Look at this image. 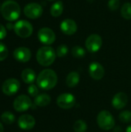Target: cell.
<instances>
[{
	"mask_svg": "<svg viewBox=\"0 0 131 132\" xmlns=\"http://www.w3.org/2000/svg\"><path fill=\"white\" fill-rule=\"evenodd\" d=\"M58 81L56 73L51 69H46L42 70L36 78L38 87L44 90H49L54 88Z\"/></svg>",
	"mask_w": 131,
	"mask_h": 132,
	"instance_id": "cell-1",
	"label": "cell"
},
{
	"mask_svg": "<svg viewBox=\"0 0 131 132\" xmlns=\"http://www.w3.org/2000/svg\"><path fill=\"white\" fill-rule=\"evenodd\" d=\"M1 13L2 17L9 22L17 20L21 14L19 5L13 0H7L1 5Z\"/></svg>",
	"mask_w": 131,
	"mask_h": 132,
	"instance_id": "cell-2",
	"label": "cell"
},
{
	"mask_svg": "<svg viewBox=\"0 0 131 132\" xmlns=\"http://www.w3.org/2000/svg\"><path fill=\"white\" fill-rule=\"evenodd\" d=\"M56 57L55 50L49 46H45L39 48L36 53L37 62L42 67H49L52 65Z\"/></svg>",
	"mask_w": 131,
	"mask_h": 132,
	"instance_id": "cell-3",
	"label": "cell"
},
{
	"mask_svg": "<svg viewBox=\"0 0 131 132\" xmlns=\"http://www.w3.org/2000/svg\"><path fill=\"white\" fill-rule=\"evenodd\" d=\"M97 122L99 128L103 131H110L115 126V119L108 111H100L97 115Z\"/></svg>",
	"mask_w": 131,
	"mask_h": 132,
	"instance_id": "cell-4",
	"label": "cell"
},
{
	"mask_svg": "<svg viewBox=\"0 0 131 132\" xmlns=\"http://www.w3.org/2000/svg\"><path fill=\"white\" fill-rule=\"evenodd\" d=\"M14 32L21 38L29 37L33 32L32 24L26 20H19L14 24Z\"/></svg>",
	"mask_w": 131,
	"mask_h": 132,
	"instance_id": "cell-5",
	"label": "cell"
},
{
	"mask_svg": "<svg viewBox=\"0 0 131 132\" xmlns=\"http://www.w3.org/2000/svg\"><path fill=\"white\" fill-rule=\"evenodd\" d=\"M56 104L62 109H71L76 104V97L70 93L61 94L56 99Z\"/></svg>",
	"mask_w": 131,
	"mask_h": 132,
	"instance_id": "cell-6",
	"label": "cell"
},
{
	"mask_svg": "<svg viewBox=\"0 0 131 132\" xmlns=\"http://www.w3.org/2000/svg\"><path fill=\"white\" fill-rule=\"evenodd\" d=\"M23 12L26 17L31 19H36L42 15L43 9L39 4L36 2H31L27 4L24 7Z\"/></svg>",
	"mask_w": 131,
	"mask_h": 132,
	"instance_id": "cell-7",
	"label": "cell"
},
{
	"mask_svg": "<svg viewBox=\"0 0 131 132\" xmlns=\"http://www.w3.org/2000/svg\"><path fill=\"white\" fill-rule=\"evenodd\" d=\"M103 40L100 35L91 34L87 37L85 42V46L86 50L90 53H96L100 50L102 46Z\"/></svg>",
	"mask_w": 131,
	"mask_h": 132,
	"instance_id": "cell-8",
	"label": "cell"
},
{
	"mask_svg": "<svg viewBox=\"0 0 131 132\" xmlns=\"http://www.w3.org/2000/svg\"><path fill=\"white\" fill-rule=\"evenodd\" d=\"M20 88V83L15 78H9L4 81L2 86L3 94L7 96H12L15 94Z\"/></svg>",
	"mask_w": 131,
	"mask_h": 132,
	"instance_id": "cell-9",
	"label": "cell"
},
{
	"mask_svg": "<svg viewBox=\"0 0 131 132\" xmlns=\"http://www.w3.org/2000/svg\"><path fill=\"white\" fill-rule=\"evenodd\" d=\"M32 104L31 99L25 94L18 96L13 102V108L18 112L27 111L32 107Z\"/></svg>",
	"mask_w": 131,
	"mask_h": 132,
	"instance_id": "cell-10",
	"label": "cell"
},
{
	"mask_svg": "<svg viewBox=\"0 0 131 132\" xmlns=\"http://www.w3.org/2000/svg\"><path fill=\"white\" fill-rule=\"evenodd\" d=\"M38 39L44 45L49 46L53 44L56 40L55 32L49 28L44 27L39 30Z\"/></svg>",
	"mask_w": 131,
	"mask_h": 132,
	"instance_id": "cell-11",
	"label": "cell"
},
{
	"mask_svg": "<svg viewBox=\"0 0 131 132\" xmlns=\"http://www.w3.org/2000/svg\"><path fill=\"white\" fill-rule=\"evenodd\" d=\"M89 74L93 80H100L105 75L104 67L98 62H93L89 66Z\"/></svg>",
	"mask_w": 131,
	"mask_h": 132,
	"instance_id": "cell-12",
	"label": "cell"
},
{
	"mask_svg": "<svg viewBox=\"0 0 131 132\" xmlns=\"http://www.w3.org/2000/svg\"><path fill=\"white\" fill-rule=\"evenodd\" d=\"M13 56L14 58L21 63H26L28 62L32 56L31 51L27 47H18L16 48L13 52Z\"/></svg>",
	"mask_w": 131,
	"mask_h": 132,
	"instance_id": "cell-13",
	"label": "cell"
},
{
	"mask_svg": "<svg viewBox=\"0 0 131 132\" xmlns=\"http://www.w3.org/2000/svg\"><path fill=\"white\" fill-rule=\"evenodd\" d=\"M60 29L65 35L72 36L77 31L76 22L71 19H66L60 24Z\"/></svg>",
	"mask_w": 131,
	"mask_h": 132,
	"instance_id": "cell-14",
	"label": "cell"
},
{
	"mask_svg": "<svg viewBox=\"0 0 131 132\" xmlns=\"http://www.w3.org/2000/svg\"><path fill=\"white\" fill-rule=\"evenodd\" d=\"M36 125L35 118L29 114H22L18 119V125L22 130H31Z\"/></svg>",
	"mask_w": 131,
	"mask_h": 132,
	"instance_id": "cell-15",
	"label": "cell"
},
{
	"mask_svg": "<svg viewBox=\"0 0 131 132\" xmlns=\"http://www.w3.org/2000/svg\"><path fill=\"white\" fill-rule=\"evenodd\" d=\"M128 102V97L124 92L116 94L112 99V105L117 110H121L125 108Z\"/></svg>",
	"mask_w": 131,
	"mask_h": 132,
	"instance_id": "cell-16",
	"label": "cell"
},
{
	"mask_svg": "<svg viewBox=\"0 0 131 132\" xmlns=\"http://www.w3.org/2000/svg\"><path fill=\"white\" fill-rule=\"evenodd\" d=\"M21 77H22V81L25 84H32L35 81V80L36 78V75L33 70H32L30 68H26L22 70V72L21 73Z\"/></svg>",
	"mask_w": 131,
	"mask_h": 132,
	"instance_id": "cell-17",
	"label": "cell"
},
{
	"mask_svg": "<svg viewBox=\"0 0 131 132\" xmlns=\"http://www.w3.org/2000/svg\"><path fill=\"white\" fill-rule=\"evenodd\" d=\"M80 74L76 71H72L67 75L66 79V83L67 87L73 88L78 85V84L80 83Z\"/></svg>",
	"mask_w": 131,
	"mask_h": 132,
	"instance_id": "cell-18",
	"label": "cell"
},
{
	"mask_svg": "<svg viewBox=\"0 0 131 132\" xmlns=\"http://www.w3.org/2000/svg\"><path fill=\"white\" fill-rule=\"evenodd\" d=\"M51 102V97L47 94H38L34 99V104L38 107H46L49 105Z\"/></svg>",
	"mask_w": 131,
	"mask_h": 132,
	"instance_id": "cell-19",
	"label": "cell"
},
{
	"mask_svg": "<svg viewBox=\"0 0 131 132\" xmlns=\"http://www.w3.org/2000/svg\"><path fill=\"white\" fill-rule=\"evenodd\" d=\"M63 12V3L61 1H56L50 8V14L53 17H59Z\"/></svg>",
	"mask_w": 131,
	"mask_h": 132,
	"instance_id": "cell-20",
	"label": "cell"
},
{
	"mask_svg": "<svg viewBox=\"0 0 131 132\" xmlns=\"http://www.w3.org/2000/svg\"><path fill=\"white\" fill-rule=\"evenodd\" d=\"M1 120L5 125H11V124H12L15 121V115L12 112H10V111H5V112H3L2 114V115H1Z\"/></svg>",
	"mask_w": 131,
	"mask_h": 132,
	"instance_id": "cell-21",
	"label": "cell"
},
{
	"mask_svg": "<svg viewBox=\"0 0 131 132\" xmlns=\"http://www.w3.org/2000/svg\"><path fill=\"white\" fill-rule=\"evenodd\" d=\"M73 130L75 132H86L87 130V124L83 120H77L73 125Z\"/></svg>",
	"mask_w": 131,
	"mask_h": 132,
	"instance_id": "cell-22",
	"label": "cell"
},
{
	"mask_svg": "<svg viewBox=\"0 0 131 132\" xmlns=\"http://www.w3.org/2000/svg\"><path fill=\"white\" fill-rule=\"evenodd\" d=\"M71 53H72L73 57L77 58V59H80V58H83L85 56L86 51L83 47L79 46H73L72 48Z\"/></svg>",
	"mask_w": 131,
	"mask_h": 132,
	"instance_id": "cell-23",
	"label": "cell"
},
{
	"mask_svg": "<svg viewBox=\"0 0 131 132\" xmlns=\"http://www.w3.org/2000/svg\"><path fill=\"white\" fill-rule=\"evenodd\" d=\"M121 15L125 19H131V3L126 2L121 8Z\"/></svg>",
	"mask_w": 131,
	"mask_h": 132,
	"instance_id": "cell-24",
	"label": "cell"
},
{
	"mask_svg": "<svg viewBox=\"0 0 131 132\" xmlns=\"http://www.w3.org/2000/svg\"><path fill=\"white\" fill-rule=\"evenodd\" d=\"M119 120L122 123H130L131 122V111H124L119 114Z\"/></svg>",
	"mask_w": 131,
	"mask_h": 132,
	"instance_id": "cell-25",
	"label": "cell"
},
{
	"mask_svg": "<svg viewBox=\"0 0 131 132\" xmlns=\"http://www.w3.org/2000/svg\"><path fill=\"white\" fill-rule=\"evenodd\" d=\"M56 56L58 57H63V56H65L68 53V47H67V46L65 45V44L59 45L57 47V49H56Z\"/></svg>",
	"mask_w": 131,
	"mask_h": 132,
	"instance_id": "cell-26",
	"label": "cell"
},
{
	"mask_svg": "<svg viewBox=\"0 0 131 132\" xmlns=\"http://www.w3.org/2000/svg\"><path fill=\"white\" fill-rule=\"evenodd\" d=\"M8 50L7 46L0 42V61H3L4 60H5L8 56Z\"/></svg>",
	"mask_w": 131,
	"mask_h": 132,
	"instance_id": "cell-27",
	"label": "cell"
},
{
	"mask_svg": "<svg viewBox=\"0 0 131 132\" xmlns=\"http://www.w3.org/2000/svg\"><path fill=\"white\" fill-rule=\"evenodd\" d=\"M29 94L32 97H36L38 94H39V89L37 87V86H36L35 84H30L28 87V90H27Z\"/></svg>",
	"mask_w": 131,
	"mask_h": 132,
	"instance_id": "cell-28",
	"label": "cell"
},
{
	"mask_svg": "<svg viewBox=\"0 0 131 132\" xmlns=\"http://www.w3.org/2000/svg\"><path fill=\"white\" fill-rule=\"evenodd\" d=\"M120 4V0H109L108 7L111 11H116L119 9Z\"/></svg>",
	"mask_w": 131,
	"mask_h": 132,
	"instance_id": "cell-29",
	"label": "cell"
},
{
	"mask_svg": "<svg viewBox=\"0 0 131 132\" xmlns=\"http://www.w3.org/2000/svg\"><path fill=\"white\" fill-rule=\"evenodd\" d=\"M6 35H7V32L5 27L0 23V40L5 39Z\"/></svg>",
	"mask_w": 131,
	"mask_h": 132,
	"instance_id": "cell-30",
	"label": "cell"
},
{
	"mask_svg": "<svg viewBox=\"0 0 131 132\" xmlns=\"http://www.w3.org/2000/svg\"><path fill=\"white\" fill-rule=\"evenodd\" d=\"M6 27H7L8 29H14V24L7 23V24H6Z\"/></svg>",
	"mask_w": 131,
	"mask_h": 132,
	"instance_id": "cell-31",
	"label": "cell"
},
{
	"mask_svg": "<svg viewBox=\"0 0 131 132\" xmlns=\"http://www.w3.org/2000/svg\"><path fill=\"white\" fill-rule=\"evenodd\" d=\"M3 131H4V128H3L2 124L0 122V132H3Z\"/></svg>",
	"mask_w": 131,
	"mask_h": 132,
	"instance_id": "cell-32",
	"label": "cell"
},
{
	"mask_svg": "<svg viewBox=\"0 0 131 132\" xmlns=\"http://www.w3.org/2000/svg\"><path fill=\"white\" fill-rule=\"evenodd\" d=\"M126 132H131V125L128 126L126 129Z\"/></svg>",
	"mask_w": 131,
	"mask_h": 132,
	"instance_id": "cell-33",
	"label": "cell"
},
{
	"mask_svg": "<svg viewBox=\"0 0 131 132\" xmlns=\"http://www.w3.org/2000/svg\"><path fill=\"white\" fill-rule=\"evenodd\" d=\"M47 1H50V2H53V1H56V0H47Z\"/></svg>",
	"mask_w": 131,
	"mask_h": 132,
	"instance_id": "cell-34",
	"label": "cell"
},
{
	"mask_svg": "<svg viewBox=\"0 0 131 132\" xmlns=\"http://www.w3.org/2000/svg\"><path fill=\"white\" fill-rule=\"evenodd\" d=\"M0 12H1V6H0Z\"/></svg>",
	"mask_w": 131,
	"mask_h": 132,
	"instance_id": "cell-35",
	"label": "cell"
}]
</instances>
